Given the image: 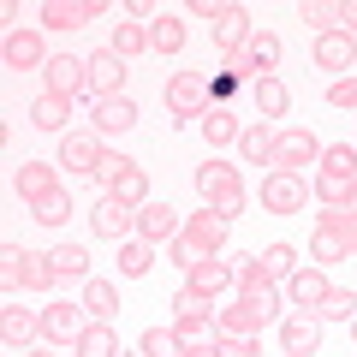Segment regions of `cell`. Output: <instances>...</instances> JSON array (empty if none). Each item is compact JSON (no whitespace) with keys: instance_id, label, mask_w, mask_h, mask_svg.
Instances as JSON below:
<instances>
[{"instance_id":"obj_1","label":"cell","mask_w":357,"mask_h":357,"mask_svg":"<svg viewBox=\"0 0 357 357\" xmlns=\"http://www.w3.org/2000/svg\"><path fill=\"white\" fill-rule=\"evenodd\" d=\"M227 232H232V220H220L215 208H203V215H185V232L167 244V262L191 274L197 262H208V256L227 250Z\"/></svg>"},{"instance_id":"obj_2","label":"cell","mask_w":357,"mask_h":357,"mask_svg":"<svg viewBox=\"0 0 357 357\" xmlns=\"http://www.w3.org/2000/svg\"><path fill=\"white\" fill-rule=\"evenodd\" d=\"M197 197H203V208H215L220 220H238L244 215V178H238V167H227V161H208V167H197Z\"/></svg>"},{"instance_id":"obj_3","label":"cell","mask_w":357,"mask_h":357,"mask_svg":"<svg viewBox=\"0 0 357 357\" xmlns=\"http://www.w3.org/2000/svg\"><path fill=\"white\" fill-rule=\"evenodd\" d=\"M357 185V143H328L321 149V167H316V197L321 208H340Z\"/></svg>"},{"instance_id":"obj_4","label":"cell","mask_w":357,"mask_h":357,"mask_svg":"<svg viewBox=\"0 0 357 357\" xmlns=\"http://www.w3.org/2000/svg\"><path fill=\"white\" fill-rule=\"evenodd\" d=\"M274 173H298V167H321V137L310 126H286L274 131V155H268Z\"/></svg>"},{"instance_id":"obj_5","label":"cell","mask_w":357,"mask_h":357,"mask_svg":"<svg viewBox=\"0 0 357 357\" xmlns=\"http://www.w3.org/2000/svg\"><path fill=\"white\" fill-rule=\"evenodd\" d=\"M0 280L13 286H24V292H42V286H54V268H48V256H36V250H24V244H6L0 250Z\"/></svg>"},{"instance_id":"obj_6","label":"cell","mask_w":357,"mask_h":357,"mask_svg":"<svg viewBox=\"0 0 357 357\" xmlns=\"http://www.w3.org/2000/svg\"><path fill=\"white\" fill-rule=\"evenodd\" d=\"M208 107H215V102H208V77L203 72H173V77H167V114H173L167 126H178V119H203Z\"/></svg>"},{"instance_id":"obj_7","label":"cell","mask_w":357,"mask_h":357,"mask_svg":"<svg viewBox=\"0 0 357 357\" xmlns=\"http://www.w3.org/2000/svg\"><path fill=\"white\" fill-rule=\"evenodd\" d=\"M42 84H48V96H89V54H48V66H42Z\"/></svg>"},{"instance_id":"obj_8","label":"cell","mask_w":357,"mask_h":357,"mask_svg":"<svg viewBox=\"0 0 357 357\" xmlns=\"http://www.w3.org/2000/svg\"><path fill=\"white\" fill-rule=\"evenodd\" d=\"M89 227H96V238L126 244V238H137V208H131V203H119L114 191H102V203L89 208Z\"/></svg>"},{"instance_id":"obj_9","label":"cell","mask_w":357,"mask_h":357,"mask_svg":"<svg viewBox=\"0 0 357 357\" xmlns=\"http://www.w3.org/2000/svg\"><path fill=\"white\" fill-rule=\"evenodd\" d=\"M102 137H96V131H66V137H60V167H66V173H72V178H96V173H102Z\"/></svg>"},{"instance_id":"obj_10","label":"cell","mask_w":357,"mask_h":357,"mask_svg":"<svg viewBox=\"0 0 357 357\" xmlns=\"http://www.w3.org/2000/svg\"><path fill=\"white\" fill-rule=\"evenodd\" d=\"M178 232H185V220H178V208L167 203V197H149V203L137 208V238H143V244L161 250V244H173Z\"/></svg>"},{"instance_id":"obj_11","label":"cell","mask_w":357,"mask_h":357,"mask_svg":"<svg viewBox=\"0 0 357 357\" xmlns=\"http://www.w3.org/2000/svg\"><path fill=\"white\" fill-rule=\"evenodd\" d=\"M0 60H6V72H42L48 66V48H42V24L36 30H6V42H0Z\"/></svg>"},{"instance_id":"obj_12","label":"cell","mask_w":357,"mask_h":357,"mask_svg":"<svg viewBox=\"0 0 357 357\" xmlns=\"http://www.w3.org/2000/svg\"><path fill=\"white\" fill-rule=\"evenodd\" d=\"M274 316H280V310H268V304H250V298H238V304L215 310V333H238V340H256V333H262Z\"/></svg>"},{"instance_id":"obj_13","label":"cell","mask_w":357,"mask_h":357,"mask_svg":"<svg viewBox=\"0 0 357 357\" xmlns=\"http://www.w3.org/2000/svg\"><path fill=\"white\" fill-rule=\"evenodd\" d=\"M304 203H310V185L298 173H268L262 178V208L268 215H298Z\"/></svg>"},{"instance_id":"obj_14","label":"cell","mask_w":357,"mask_h":357,"mask_svg":"<svg viewBox=\"0 0 357 357\" xmlns=\"http://www.w3.org/2000/svg\"><path fill=\"white\" fill-rule=\"evenodd\" d=\"M102 13H107V0H42V30H84Z\"/></svg>"},{"instance_id":"obj_15","label":"cell","mask_w":357,"mask_h":357,"mask_svg":"<svg viewBox=\"0 0 357 357\" xmlns=\"http://www.w3.org/2000/svg\"><path fill=\"white\" fill-rule=\"evenodd\" d=\"M13 191L24 197V203H42V197L66 191V185H60V161H24L13 173Z\"/></svg>"},{"instance_id":"obj_16","label":"cell","mask_w":357,"mask_h":357,"mask_svg":"<svg viewBox=\"0 0 357 357\" xmlns=\"http://www.w3.org/2000/svg\"><path fill=\"white\" fill-rule=\"evenodd\" d=\"M89 96L107 102V96H126V60L114 48H96L89 54Z\"/></svg>"},{"instance_id":"obj_17","label":"cell","mask_w":357,"mask_h":357,"mask_svg":"<svg viewBox=\"0 0 357 357\" xmlns=\"http://www.w3.org/2000/svg\"><path fill=\"white\" fill-rule=\"evenodd\" d=\"M250 36H256L250 13H244V6H232V0H227V6H220V18H215V48L227 54V60H238V54H244V42H250Z\"/></svg>"},{"instance_id":"obj_18","label":"cell","mask_w":357,"mask_h":357,"mask_svg":"<svg viewBox=\"0 0 357 357\" xmlns=\"http://www.w3.org/2000/svg\"><path fill=\"white\" fill-rule=\"evenodd\" d=\"M84 328H89L84 304H48V310H42V340H48V345H77Z\"/></svg>"},{"instance_id":"obj_19","label":"cell","mask_w":357,"mask_h":357,"mask_svg":"<svg viewBox=\"0 0 357 357\" xmlns=\"http://www.w3.org/2000/svg\"><path fill=\"white\" fill-rule=\"evenodd\" d=\"M328 292H333V280H328V268H316V262H310V268H298L292 280H286V298H292V304L304 310V316H316Z\"/></svg>"},{"instance_id":"obj_20","label":"cell","mask_w":357,"mask_h":357,"mask_svg":"<svg viewBox=\"0 0 357 357\" xmlns=\"http://www.w3.org/2000/svg\"><path fill=\"white\" fill-rule=\"evenodd\" d=\"M89 126H96V137H126V131L137 126V102H131V96H107V102H96Z\"/></svg>"},{"instance_id":"obj_21","label":"cell","mask_w":357,"mask_h":357,"mask_svg":"<svg viewBox=\"0 0 357 357\" xmlns=\"http://www.w3.org/2000/svg\"><path fill=\"white\" fill-rule=\"evenodd\" d=\"M0 340H6V345H18V351H30V345L42 340V310L6 304V310H0Z\"/></svg>"},{"instance_id":"obj_22","label":"cell","mask_w":357,"mask_h":357,"mask_svg":"<svg viewBox=\"0 0 357 357\" xmlns=\"http://www.w3.org/2000/svg\"><path fill=\"white\" fill-rule=\"evenodd\" d=\"M280 351L286 357H316L321 351V321L316 316H286L280 321Z\"/></svg>"},{"instance_id":"obj_23","label":"cell","mask_w":357,"mask_h":357,"mask_svg":"<svg viewBox=\"0 0 357 357\" xmlns=\"http://www.w3.org/2000/svg\"><path fill=\"white\" fill-rule=\"evenodd\" d=\"M238 60H244V72H250V77H274V66H280V36L256 24V36L244 42V54H238Z\"/></svg>"},{"instance_id":"obj_24","label":"cell","mask_w":357,"mask_h":357,"mask_svg":"<svg viewBox=\"0 0 357 357\" xmlns=\"http://www.w3.org/2000/svg\"><path fill=\"white\" fill-rule=\"evenodd\" d=\"M238 298H250V304H268V310H280V292H274V280L262 274V262L256 256H238Z\"/></svg>"},{"instance_id":"obj_25","label":"cell","mask_w":357,"mask_h":357,"mask_svg":"<svg viewBox=\"0 0 357 357\" xmlns=\"http://www.w3.org/2000/svg\"><path fill=\"white\" fill-rule=\"evenodd\" d=\"M316 66H321V72H351V66H357V36H345V30L316 36Z\"/></svg>"},{"instance_id":"obj_26","label":"cell","mask_w":357,"mask_h":357,"mask_svg":"<svg viewBox=\"0 0 357 357\" xmlns=\"http://www.w3.org/2000/svg\"><path fill=\"white\" fill-rule=\"evenodd\" d=\"M286 107H292V89L280 77H256L250 84V114L256 119H286Z\"/></svg>"},{"instance_id":"obj_27","label":"cell","mask_w":357,"mask_h":357,"mask_svg":"<svg viewBox=\"0 0 357 357\" xmlns=\"http://www.w3.org/2000/svg\"><path fill=\"white\" fill-rule=\"evenodd\" d=\"M185 286H191V292H203V298H220L227 286H238V268H232V262H215V256H208V262H197L191 274H185Z\"/></svg>"},{"instance_id":"obj_28","label":"cell","mask_w":357,"mask_h":357,"mask_svg":"<svg viewBox=\"0 0 357 357\" xmlns=\"http://www.w3.org/2000/svg\"><path fill=\"white\" fill-rule=\"evenodd\" d=\"M203 137H208V149H227V143H238L244 137V119H238V107H208L203 119Z\"/></svg>"},{"instance_id":"obj_29","label":"cell","mask_w":357,"mask_h":357,"mask_svg":"<svg viewBox=\"0 0 357 357\" xmlns=\"http://www.w3.org/2000/svg\"><path fill=\"white\" fill-rule=\"evenodd\" d=\"M30 126H36V131H60V137H66V126H72V102L42 89L36 102H30Z\"/></svg>"},{"instance_id":"obj_30","label":"cell","mask_w":357,"mask_h":357,"mask_svg":"<svg viewBox=\"0 0 357 357\" xmlns=\"http://www.w3.org/2000/svg\"><path fill=\"white\" fill-rule=\"evenodd\" d=\"M77 304H84V316H89V321H114V310H119V286H114V280H96V274H89V280H84V298H77Z\"/></svg>"},{"instance_id":"obj_31","label":"cell","mask_w":357,"mask_h":357,"mask_svg":"<svg viewBox=\"0 0 357 357\" xmlns=\"http://www.w3.org/2000/svg\"><path fill=\"white\" fill-rule=\"evenodd\" d=\"M48 268H54V280H89V250L84 244H54L48 250Z\"/></svg>"},{"instance_id":"obj_32","label":"cell","mask_w":357,"mask_h":357,"mask_svg":"<svg viewBox=\"0 0 357 357\" xmlns=\"http://www.w3.org/2000/svg\"><path fill=\"white\" fill-rule=\"evenodd\" d=\"M72 351H77V357H119V333H114V321H89V328L77 333Z\"/></svg>"},{"instance_id":"obj_33","label":"cell","mask_w":357,"mask_h":357,"mask_svg":"<svg viewBox=\"0 0 357 357\" xmlns=\"http://www.w3.org/2000/svg\"><path fill=\"white\" fill-rule=\"evenodd\" d=\"M107 191H114L119 203H131V208H143V203H149V173H143L137 161H126V167H119V178H114V185H107Z\"/></svg>"},{"instance_id":"obj_34","label":"cell","mask_w":357,"mask_h":357,"mask_svg":"<svg viewBox=\"0 0 357 357\" xmlns=\"http://www.w3.org/2000/svg\"><path fill=\"white\" fill-rule=\"evenodd\" d=\"M345 256H351V244H345L333 227H321V220H316V232H310V262L328 268V262H345Z\"/></svg>"},{"instance_id":"obj_35","label":"cell","mask_w":357,"mask_h":357,"mask_svg":"<svg viewBox=\"0 0 357 357\" xmlns=\"http://www.w3.org/2000/svg\"><path fill=\"white\" fill-rule=\"evenodd\" d=\"M149 48L155 54H178V48H185V24H178V13L161 6V18H149Z\"/></svg>"},{"instance_id":"obj_36","label":"cell","mask_w":357,"mask_h":357,"mask_svg":"<svg viewBox=\"0 0 357 357\" xmlns=\"http://www.w3.org/2000/svg\"><path fill=\"white\" fill-rule=\"evenodd\" d=\"M149 268H155V244H143V238L119 244V274H126V280H143Z\"/></svg>"},{"instance_id":"obj_37","label":"cell","mask_w":357,"mask_h":357,"mask_svg":"<svg viewBox=\"0 0 357 357\" xmlns=\"http://www.w3.org/2000/svg\"><path fill=\"white\" fill-rule=\"evenodd\" d=\"M256 262H262V274H268V280H292L298 268H304V262H298V250H292V244H268V250L256 256Z\"/></svg>"},{"instance_id":"obj_38","label":"cell","mask_w":357,"mask_h":357,"mask_svg":"<svg viewBox=\"0 0 357 357\" xmlns=\"http://www.w3.org/2000/svg\"><path fill=\"white\" fill-rule=\"evenodd\" d=\"M316 321H357V292H351V286H333V292L321 298Z\"/></svg>"},{"instance_id":"obj_39","label":"cell","mask_w":357,"mask_h":357,"mask_svg":"<svg viewBox=\"0 0 357 357\" xmlns=\"http://www.w3.org/2000/svg\"><path fill=\"white\" fill-rule=\"evenodd\" d=\"M298 18H304L316 36H328V30H340V0H304V6H298Z\"/></svg>"},{"instance_id":"obj_40","label":"cell","mask_w":357,"mask_h":357,"mask_svg":"<svg viewBox=\"0 0 357 357\" xmlns=\"http://www.w3.org/2000/svg\"><path fill=\"white\" fill-rule=\"evenodd\" d=\"M173 321H215V298H203V292H185L173 298Z\"/></svg>"},{"instance_id":"obj_41","label":"cell","mask_w":357,"mask_h":357,"mask_svg":"<svg viewBox=\"0 0 357 357\" xmlns=\"http://www.w3.org/2000/svg\"><path fill=\"white\" fill-rule=\"evenodd\" d=\"M107 48L119 54V60H137L143 48H149V24H114V42Z\"/></svg>"},{"instance_id":"obj_42","label":"cell","mask_w":357,"mask_h":357,"mask_svg":"<svg viewBox=\"0 0 357 357\" xmlns=\"http://www.w3.org/2000/svg\"><path fill=\"white\" fill-rule=\"evenodd\" d=\"M137 351H143V357H185V345H178V333H173V328H143Z\"/></svg>"},{"instance_id":"obj_43","label":"cell","mask_w":357,"mask_h":357,"mask_svg":"<svg viewBox=\"0 0 357 357\" xmlns=\"http://www.w3.org/2000/svg\"><path fill=\"white\" fill-rule=\"evenodd\" d=\"M238 149H244V161H262L268 167V155H274V131H268V126H244Z\"/></svg>"},{"instance_id":"obj_44","label":"cell","mask_w":357,"mask_h":357,"mask_svg":"<svg viewBox=\"0 0 357 357\" xmlns=\"http://www.w3.org/2000/svg\"><path fill=\"white\" fill-rule=\"evenodd\" d=\"M30 208H36V220H42V227H66V220H72V197H66V191L42 197V203H30Z\"/></svg>"},{"instance_id":"obj_45","label":"cell","mask_w":357,"mask_h":357,"mask_svg":"<svg viewBox=\"0 0 357 357\" xmlns=\"http://www.w3.org/2000/svg\"><path fill=\"white\" fill-rule=\"evenodd\" d=\"M316 220H321V227H333V232H340L345 244H351V256H357V215H351L345 203H340V208H321Z\"/></svg>"},{"instance_id":"obj_46","label":"cell","mask_w":357,"mask_h":357,"mask_svg":"<svg viewBox=\"0 0 357 357\" xmlns=\"http://www.w3.org/2000/svg\"><path fill=\"white\" fill-rule=\"evenodd\" d=\"M328 102L345 107V114H357V77H333V84H328Z\"/></svg>"},{"instance_id":"obj_47","label":"cell","mask_w":357,"mask_h":357,"mask_svg":"<svg viewBox=\"0 0 357 357\" xmlns=\"http://www.w3.org/2000/svg\"><path fill=\"white\" fill-rule=\"evenodd\" d=\"M178 345H197V340H215V321H173Z\"/></svg>"},{"instance_id":"obj_48","label":"cell","mask_w":357,"mask_h":357,"mask_svg":"<svg viewBox=\"0 0 357 357\" xmlns=\"http://www.w3.org/2000/svg\"><path fill=\"white\" fill-rule=\"evenodd\" d=\"M220 357H262L256 340H238V333H220Z\"/></svg>"},{"instance_id":"obj_49","label":"cell","mask_w":357,"mask_h":357,"mask_svg":"<svg viewBox=\"0 0 357 357\" xmlns=\"http://www.w3.org/2000/svg\"><path fill=\"white\" fill-rule=\"evenodd\" d=\"M119 167H126V155H114V149H107V155H102V173H96V178H102V185H114V178H119Z\"/></svg>"},{"instance_id":"obj_50","label":"cell","mask_w":357,"mask_h":357,"mask_svg":"<svg viewBox=\"0 0 357 357\" xmlns=\"http://www.w3.org/2000/svg\"><path fill=\"white\" fill-rule=\"evenodd\" d=\"M185 357H220V333H215V340H197V345H185Z\"/></svg>"},{"instance_id":"obj_51","label":"cell","mask_w":357,"mask_h":357,"mask_svg":"<svg viewBox=\"0 0 357 357\" xmlns=\"http://www.w3.org/2000/svg\"><path fill=\"white\" fill-rule=\"evenodd\" d=\"M340 30H345V36L357 30V0H340Z\"/></svg>"},{"instance_id":"obj_52","label":"cell","mask_w":357,"mask_h":357,"mask_svg":"<svg viewBox=\"0 0 357 357\" xmlns=\"http://www.w3.org/2000/svg\"><path fill=\"white\" fill-rule=\"evenodd\" d=\"M126 13L131 18H161V6H149V0H126Z\"/></svg>"},{"instance_id":"obj_53","label":"cell","mask_w":357,"mask_h":357,"mask_svg":"<svg viewBox=\"0 0 357 357\" xmlns=\"http://www.w3.org/2000/svg\"><path fill=\"white\" fill-rule=\"evenodd\" d=\"M220 6H227V0H191V13H197V18H220Z\"/></svg>"},{"instance_id":"obj_54","label":"cell","mask_w":357,"mask_h":357,"mask_svg":"<svg viewBox=\"0 0 357 357\" xmlns=\"http://www.w3.org/2000/svg\"><path fill=\"white\" fill-rule=\"evenodd\" d=\"M345 208H351V215H357V185H351V197H345Z\"/></svg>"},{"instance_id":"obj_55","label":"cell","mask_w":357,"mask_h":357,"mask_svg":"<svg viewBox=\"0 0 357 357\" xmlns=\"http://www.w3.org/2000/svg\"><path fill=\"white\" fill-rule=\"evenodd\" d=\"M24 357H54V351H42V345H30V351H24Z\"/></svg>"},{"instance_id":"obj_56","label":"cell","mask_w":357,"mask_h":357,"mask_svg":"<svg viewBox=\"0 0 357 357\" xmlns=\"http://www.w3.org/2000/svg\"><path fill=\"white\" fill-rule=\"evenodd\" d=\"M351 328H357V321H351Z\"/></svg>"}]
</instances>
